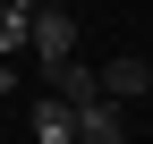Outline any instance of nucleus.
<instances>
[{"label":"nucleus","mask_w":153,"mask_h":144,"mask_svg":"<svg viewBox=\"0 0 153 144\" xmlns=\"http://www.w3.org/2000/svg\"><path fill=\"white\" fill-rule=\"evenodd\" d=\"M68 144H128V127H119V102H85Z\"/></svg>","instance_id":"20e7f679"},{"label":"nucleus","mask_w":153,"mask_h":144,"mask_svg":"<svg viewBox=\"0 0 153 144\" xmlns=\"http://www.w3.org/2000/svg\"><path fill=\"white\" fill-rule=\"evenodd\" d=\"M9 93H17V68H9V60H0V102H9Z\"/></svg>","instance_id":"423d86ee"},{"label":"nucleus","mask_w":153,"mask_h":144,"mask_svg":"<svg viewBox=\"0 0 153 144\" xmlns=\"http://www.w3.org/2000/svg\"><path fill=\"white\" fill-rule=\"evenodd\" d=\"M43 85H51L60 102H76V110L102 102V76H94V60H76V51H68V60H43Z\"/></svg>","instance_id":"f03ea898"},{"label":"nucleus","mask_w":153,"mask_h":144,"mask_svg":"<svg viewBox=\"0 0 153 144\" xmlns=\"http://www.w3.org/2000/svg\"><path fill=\"white\" fill-rule=\"evenodd\" d=\"M0 9H17V17H34V9H43V0H0Z\"/></svg>","instance_id":"0eeeda50"},{"label":"nucleus","mask_w":153,"mask_h":144,"mask_svg":"<svg viewBox=\"0 0 153 144\" xmlns=\"http://www.w3.org/2000/svg\"><path fill=\"white\" fill-rule=\"evenodd\" d=\"M26 26H34V17H17V9H0V60H26Z\"/></svg>","instance_id":"39448f33"},{"label":"nucleus","mask_w":153,"mask_h":144,"mask_svg":"<svg viewBox=\"0 0 153 144\" xmlns=\"http://www.w3.org/2000/svg\"><path fill=\"white\" fill-rule=\"evenodd\" d=\"M94 76H102V102H136V93H153V60H145V51H119V60H102Z\"/></svg>","instance_id":"f257e3e1"},{"label":"nucleus","mask_w":153,"mask_h":144,"mask_svg":"<svg viewBox=\"0 0 153 144\" xmlns=\"http://www.w3.org/2000/svg\"><path fill=\"white\" fill-rule=\"evenodd\" d=\"M26 127H34V144H68V136H76V102H60V93H43V102L26 110Z\"/></svg>","instance_id":"7ed1b4c3"}]
</instances>
